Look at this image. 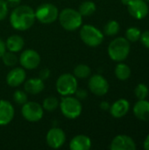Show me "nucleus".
I'll use <instances>...</instances> for the list:
<instances>
[{
  "instance_id": "obj_25",
  "label": "nucleus",
  "mask_w": 149,
  "mask_h": 150,
  "mask_svg": "<svg viewBox=\"0 0 149 150\" xmlns=\"http://www.w3.org/2000/svg\"><path fill=\"white\" fill-rule=\"evenodd\" d=\"M59 106V100L55 97H47L44 99L42 107L47 112H54Z\"/></svg>"
},
{
  "instance_id": "obj_4",
  "label": "nucleus",
  "mask_w": 149,
  "mask_h": 150,
  "mask_svg": "<svg viewBox=\"0 0 149 150\" xmlns=\"http://www.w3.org/2000/svg\"><path fill=\"white\" fill-rule=\"evenodd\" d=\"M61 113L69 120L78 118L83 111V106L80 100L72 96H65L61 98L59 104Z\"/></svg>"
},
{
  "instance_id": "obj_2",
  "label": "nucleus",
  "mask_w": 149,
  "mask_h": 150,
  "mask_svg": "<svg viewBox=\"0 0 149 150\" xmlns=\"http://www.w3.org/2000/svg\"><path fill=\"white\" fill-rule=\"evenodd\" d=\"M131 46L126 38L119 37L111 41L108 47V54L112 61L123 62L129 55Z\"/></svg>"
},
{
  "instance_id": "obj_38",
  "label": "nucleus",
  "mask_w": 149,
  "mask_h": 150,
  "mask_svg": "<svg viewBox=\"0 0 149 150\" xmlns=\"http://www.w3.org/2000/svg\"><path fill=\"white\" fill-rule=\"evenodd\" d=\"M129 1H130V0H121L122 4H126V5H127V4L129 3Z\"/></svg>"
},
{
  "instance_id": "obj_31",
  "label": "nucleus",
  "mask_w": 149,
  "mask_h": 150,
  "mask_svg": "<svg viewBox=\"0 0 149 150\" xmlns=\"http://www.w3.org/2000/svg\"><path fill=\"white\" fill-rule=\"evenodd\" d=\"M75 95H76V98H78L79 100H83L88 97V92H87V91H85L83 89L77 88V90L75 92Z\"/></svg>"
},
{
  "instance_id": "obj_35",
  "label": "nucleus",
  "mask_w": 149,
  "mask_h": 150,
  "mask_svg": "<svg viewBox=\"0 0 149 150\" xmlns=\"http://www.w3.org/2000/svg\"><path fill=\"white\" fill-rule=\"evenodd\" d=\"M6 51V47H5V42L0 38V58L2 57V55L4 54V52Z\"/></svg>"
},
{
  "instance_id": "obj_12",
  "label": "nucleus",
  "mask_w": 149,
  "mask_h": 150,
  "mask_svg": "<svg viewBox=\"0 0 149 150\" xmlns=\"http://www.w3.org/2000/svg\"><path fill=\"white\" fill-rule=\"evenodd\" d=\"M127 9L132 17L136 19H142L148 14V5L145 0H130Z\"/></svg>"
},
{
  "instance_id": "obj_8",
  "label": "nucleus",
  "mask_w": 149,
  "mask_h": 150,
  "mask_svg": "<svg viewBox=\"0 0 149 150\" xmlns=\"http://www.w3.org/2000/svg\"><path fill=\"white\" fill-rule=\"evenodd\" d=\"M42 105L36 102L27 101L22 105L21 113L24 119L29 122H37L43 118L44 111Z\"/></svg>"
},
{
  "instance_id": "obj_19",
  "label": "nucleus",
  "mask_w": 149,
  "mask_h": 150,
  "mask_svg": "<svg viewBox=\"0 0 149 150\" xmlns=\"http://www.w3.org/2000/svg\"><path fill=\"white\" fill-rule=\"evenodd\" d=\"M90 148L91 141L84 134L76 135L69 143V149L72 150H89Z\"/></svg>"
},
{
  "instance_id": "obj_30",
  "label": "nucleus",
  "mask_w": 149,
  "mask_h": 150,
  "mask_svg": "<svg viewBox=\"0 0 149 150\" xmlns=\"http://www.w3.org/2000/svg\"><path fill=\"white\" fill-rule=\"evenodd\" d=\"M8 15V4L5 0H0V21L4 20Z\"/></svg>"
},
{
  "instance_id": "obj_16",
  "label": "nucleus",
  "mask_w": 149,
  "mask_h": 150,
  "mask_svg": "<svg viewBox=\"0 0 149 150\" xmlns=\"http://www.w3.org/2000/svg\"><path fill=\"white\" fill-rule=\"evenodd\" d=\"M129 108V102L125 98H120L112 104V105L110 107V112L112 117L116 119H120L128 112Z\"/></svg>"
},
{
  "instance_id": "obj_11",
  "label": "nucleus",
  "mask_w": 149,
  "mask_h": 150,
  "mask_svg": "<svg viewBox=\"0 0 149 150\" xmlns=\"http://www.w3.org/2000/svg\"><path fill=\"white\" fill-rule=\"evenodd\" d=\"M46 141L48 147L54 149H58L65 143L66 134L62 129L59 127H53L47 132Z\"/></svg>"
},
{
  "instance_id": "obj_10",
  "label": "nucleus",
  "mask_w": 149,
  "mask_h": 150,
  "mask_svg": "<svg viewBox=\"0 0 149 150\" xmlns=\"http://www.w3.org/2000/svg\"><path fill=\"white\" fill-rule=\"evenodd\" d=\"M18 61L22 68L26 69H34L40 63V55L36 50L26 49L22 52Z\"/></svg>"
},
{
  "instance_id": "obj_23",
  "label": "nucleus",
  "mask_w": 149,
  "mask_h": 150,
  "mask_svg": "<svg viewBox=\"0 0 149 150\" xmlns=\"http://www.w3.org/2000/svg\"><path fill=\"white\" fill-rule=\"evenodd\" d=\"M91 74V69L90 68L86 65V64H78L77 66H76V68L74 69V76L76 78H87L90 76Z\"/></svg>"
},
{
  "instance_id": "obj_5",
  "label": "nucleus",
  "mask_w": 149,
  "mask_h": 150,
  "mask_svg": "<svg viewBox=\"0 0 149 150\" xmlns=\"http://www.w3.org/2000/svg\"><path fill=\"white\" fill-rule=\"evenodd\" d=\"M77 88V78L70 73H64L61 75L56 81L57 92L62 97L72 96L75 94Z\"/></svg>"
},
{
  "instance_id": "obj_36",
  "label": "nucleus",
  "mask_w": 149,
  "mask_h": 150,
  "mask_svg": "<svg viewBox=\"0 0 149 150\" xmlns=\"http://www.w3.org/2000/svg\"><path fill=\"white\" fill-rule=\"evenodd\" d=\"M110 104L108 103V102H106V101H103L101 104H100V108L102 109V110H104V111H108V110H110Z\"/></svg>"
},
{
  "instance_id": "obj_28",
  "label": "nucleus",
  "mask_w": 149,
  "mask_h": 150,
  "mask_svg": "<svg viewBox=\"0 0 149 150\" xmlns=\"http://www.w3.org/2000/svg\"><path fill=\"white\" fill-rule=\"evenodd\" d=\"M13 101L18 104V105H23L25 103H26L28 101V97L26 92L21 91V90H17L14 91L13 96H12Z\"/></svg>"
},
{
  "instance_id": "obj_6",
  "label": "nucleus",
  "mask_w": 149,
  "mask_h": 150,
  "mask_svg": "<svg viewBox=\"0 0 149 150\" xmlns=\"http://www.w3.org/2000/svg\"><path fill=\"white\" fill-rule=\"evenodd\" d=\"M80 37L83 43L91 47H98L104 40L103 33L91 25H84L80 30Z\"/></svg>"
},
{
  "instance_id": "obj_1",
  "label": "nucleus",
  "mask_w": 149,
  "mask_h": 150,
  "mask_svg": "<svg viewBox=\"0 0 149 150\" xmlns=\"http://www.w3.org/2000/svg\"><path fill=\"white\" fill-rule=\"evenodd\" d=\"M35 19V11L29 5H18L12 10L10 15V23L18 31H25L31 28Z\"/></svg>"
},
{
  "instance_id": "obj_24",
  "label": "nucleus",
  "mask_w": 149,
  "mask_h": 150,
  "mask_svg": "<svg viewBox=\"0 0 149 150\" xmlns=\"http://www.w3.org/2000/svg\"><path fill=\"white\" fill-rule=\"evenodd\" d=\"M1 58H2L4 64L7 67H13L18 62V59L17 55L15 54V53L11 52V51H9V52L5 51Z\"/></svg>"
},
{
  "instance_id": "obj_3",
  "label": "nucleus",
  "mask_w": 149,
  "mask_h": 150,
  "mask_svg": "<svg viewBox=\"0 0 149 150\" xmlns=\"http://www.w3.org/2000/svg\"><path fill=\"white\" fill-rule=\"evenodd\" d=\"M59 21L62 28L73 32L77 30L83 24V16L77 10L65 8L59 13Z\"/></svg>"
},
{
  "instance_id": "obj_34",
  "label": "nucleus",
  "mask_w": 149,
  "mask_h": 150,
  "mask_svg": "<svg viewBox=\"0 0 149 150\" xmlns=\"http://www.w3.org/2000/svg\"><path fill=\"white\" fill-rule=\"evenodd\" d=\"M6 3H7L8 6H11V7L15 8V7L20 5L21 0H6Z\"/></svg>"
},
{
  "instance_id": "obj_9",
  "label": "nucleus",
  "mask_w": 149,
  "mask_h": 150,
  "mask_svg": "<svg viewBox=\"0 0 149 150\" xmlns=\"http://www.w3.org/2000/svg\"><path fill=\"white\" fill-rule=\"evenodd\" d=\"M90 91L96 96H105L109 91V83L108 81L101 75L96 74L93 75L88 83Z\"/></svg>"
},
{
  "instance_id": "obj_13",
  "label": "nucleus",
  "mask_w": 149,
  "mask_h": 150,
  "mask_svg": "<svg viewBox=\"0 0 149 150\" xmlns=\"http://www.w3.org/2000/svg\"><path fill=\"white\" fill-rule=\"evenodd\" d=\"M110 149L112 150H135L136 145L130 136L119 134L112 140Z\"/></svg>"
},
{
  "instance_id": "obj_20",
  "label": "nucleus",
  "mask_w": 149,
  "mask_h": 150,
  "mask_svg": "<svg viewBox=\"0 0 149 150\" xmlns=\"http://www.w3.org/2000/svg\"><path fill=\"white\" fill-rule=\"evenodd\" d=\"M24 45H25L24 39L20 35H18V34H13L10 36L5 41L6 49L13 53L21 51L22 48L24 47Z\"/></svg>"
},
{
  "instance_id": "obj_33",
  "label": "nucleus",
  "mask_w": 149,
  "mask_h": 150,
  "mask_svg": "<svg viewBox=\"0 0 149 150\" xmlns=\"http://www.w3.org/2000/svg\"><path fill=\"white\" fill-rule=\"evenodd\" d=\"M50 74H51V72H50V70H49L48 69H41V70L40 71L39 77H40L41 80L45 81V80H47V79L49 78Z\"/></svg>"
},
{
  "instance_id": "obj_7",
  "label": "nucleus",
  "mask_w": 149,
  "mask_h": 150,
  "mask_svg": "<svg viewBox=\"0 0 149 150\" xmlns=\"http://www.w3.org/2000/svg\"><path fill=\"white\" fill-rule=\"evenodd\" d=\"M35 11V18L42 24L54 23L59 17L58 8L50 3L41 4L37 7Z\"/></svg>"
},
{
  "instance_id": "obj_37",
  "label": "nucleus",
  "mask_w": 149,
  "mask_h": 150,
  "mask_svg": "<svg viewBox=\"0 0 149 150\" xmlns=\"http://www.w3.org/2000/svg\"><path fill=\"white\" fill-rule=\"evenodd\" d=\"M144 149L146 150H149V134L144 142Z\"/></svg>"
},
{
  "instance_id": "obj_14",
  "label": "nucleus",
  "mask_w": 149,
  "mask_h": 150,
  "mask_svg": "<svg viewBox=\"0 0 149 150\" xmlns=\"http://www.w3.org/2000/svg\"><path fill=\"white\" fill-rule=\"evenodd\" d=\"M26 78V73L24 68H14L6 76V83L11 87H18L21 85Z\"/></svg>"
},
{
  "instance_id": "obj_26",
  "label": "nucleus",
  "mask_w": 149,
  "mask_h": 150,
  "mask_svg": "<svg viewBox=\"0 0 149 150\" xmlns=\"http://www.w3.org/2000/svg\"><path fill=\"white\" fill-rule=\"evenodd\" d=\"M119 29H120V26H119V22L116 20H111L105 25L104 31H105V33L106 35L114 36L119 32Z\"/></svg>"
},
{
  "instance_id": "obj_32",
  "label": "nucleus",
  "mask_w": 149,
  "mask_h": 150,
  "mask_svg": "<svg viewBox=\"0 0 149 150\" xmlns=\"http://www.w3.org/2000/svg\"><path fill=\"white\" fill-rule=\"evenodd\" d=\"M141 43L149 49V30L144 32L143 33H141V38H140Z\"/></svg>"
},
{
  "instance_id": "obj_22",
  "label": "nucleus",
  "mask_w": 149,
  "mask_h": 150,
  "mask_svg": "<svg viewBox=\"0 0 149 150\" xmlns=\"http://www.w3.org/2000/svg\"><path fill=\"white\" fill-rule=\"evenodd\" d=\"M97 6L95 4L94 2L92 1H84L83 2L78 9V11L80 12V14L83 17L85 16H90L92 15L95 11H96Z\"/></svg>"
},
{
  "instance_id": "obj_27",
  "label": "nucleus",
  "mask_w": 149,
  "mask_h": 150,
  "mask_svg": "<svg viewBox=\"0 0 149 150\" xmlns=\"http://www.w3.org/2000/svg\"><path fill=\"white\" fill-rule=\"evenodd\" d=\"M141 32L137 27H130L126 32V38L131 42H136L140 40Z\"/></svg>"
},
{
  "instance_id": "obj_17",
  "label": "nucleus",
  "mask_w": 149,
  "mask_h": 150,
  "mask_svg": "<svg viewBox=\"0 0 149 150\" xmlns=\"http://www.w3.org/2000/svg\"><path fill=\"white\" fill-rule=\"evenodd\" d=\"M24 88L26 93L31 95H37L41 91H43L45 88L44 81L41 80L40 77L29 78L28 80L25 81Z\"/></svg>"
},
{
  "instance_id": "obj_15",
  "label": "nucleus",
  "mask_w": 149,
  "mask_h": 150,
  "mask_svg": "<svg viewBox=\"0 0 149 150\" xmlns=\"http://www.w3.org/2000/svg\"><path fill=\"white\" fill-rule=\"evenodd\" d=\"M15 111L13 105L7 100H0V126H6L14 118Z\"/></svg>"
},
{
  "instance_id": "obj_18",
  "label": "nucleus",
  "mask_w": 149,
  "mask_h": 150,
  "mask_svg": "<svg viewBox=\"0 0 149 150\" xmlns=\"http://www.w3.org/2000/svg\"><path fill=\"white\" fill-rule=\"evenodd\" d=\"M133 113L137 119L142 121H149V102L140 99L133 106Z\"/></svg>"
},
{
  "instance_id": "obj_39",
  "label": "nucleus",
  "mask_w": 149,
  "mask_h": 150,
  "mask_svg": "<svg viewBox=\"0 0 149 150\" xmlns=\"http://www.w3.org/2000/svg\"><path fill=\"white\" fill-rule=\"evenodd\" d=\"M145 1H146V2H149V0H145Z\"/></svg>"
},
{
  "instance_id": "obj_29",
  "label": "nucleus",
  "mask_w": 149,
  "mask_h": 150,
  "mask_svg": "<svg viewBox=\"0 0 149 150\" xmlns=\"http://www.w3.org/2000/svg\"><path fill=\"white\" fill-rule=\"evenodd\" d=\"M134 92H135L136 98L139 100L140 99H146V98L148 96L149 93L148 87L144 83H140L136 86Z\"/></svg>"
},
{
  "instance_id": "obj_21",
  "label": "nucleus",
  "mask_w": 149,
  "mask_h": 150,
  "mask_svg": "<svg viewBox=\"0 0 149 150\" xmlns=\"http://www.w3.org/2000/svg\"><path fill=\"white\" fill-rule=\"evenodd\" d=\"M131 69L125 63H119L115 68V76L120 81H126L131 76Z\"/></svg>"
}]
</instances>
